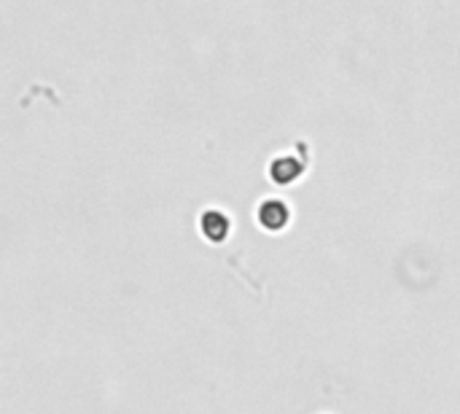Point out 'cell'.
<instances>
[{
    "instance_id": "1",
    "label": "cell",
    "mask_w": 460,
    "mask_h": 414,
    "mask_svg": "<svg viewBox=\"0 0 460 414\" xmlns=\"http://www.w3.org/2000/svg\"><path fill=\"white\" fill-rule=\"evenodd\" d=\"M256 224L267 232H283L291 224V207L280 197H267L256 207Z\"/></svg>"
},
{
    "instance_id": "2",
    "label": "cell",
    "mask_w": 460,
    "mask_h": 414,
    "mask_svg": "<svg viewBox=\"0 0 460 414\" xmlns=\"http://www.w3.org/2000/svg\"><path fill=\"white\" fill-rule=\"evenodd\" d=\"M199 232L208 242H226L232 234V216L221 207H205L199 213Z\"/></svg>"
},
{
    "instance_id": "3",
    "label": "cell",
    "mask_w": 460,
    "mask_h": 414,
    "mask_svg": "<svg viewBox=\"0 0 460 414\" xmlns=\"http://www.w3.org/2000/svg\"><path fill=\"white\" fill-rule=\"evenodd\" d=\"M302 175H305V162H302L296 154L283 151V154L272 156V162H270V178H272L278 186H291V183H296Z\"/></svg>"
}]
</instances>
